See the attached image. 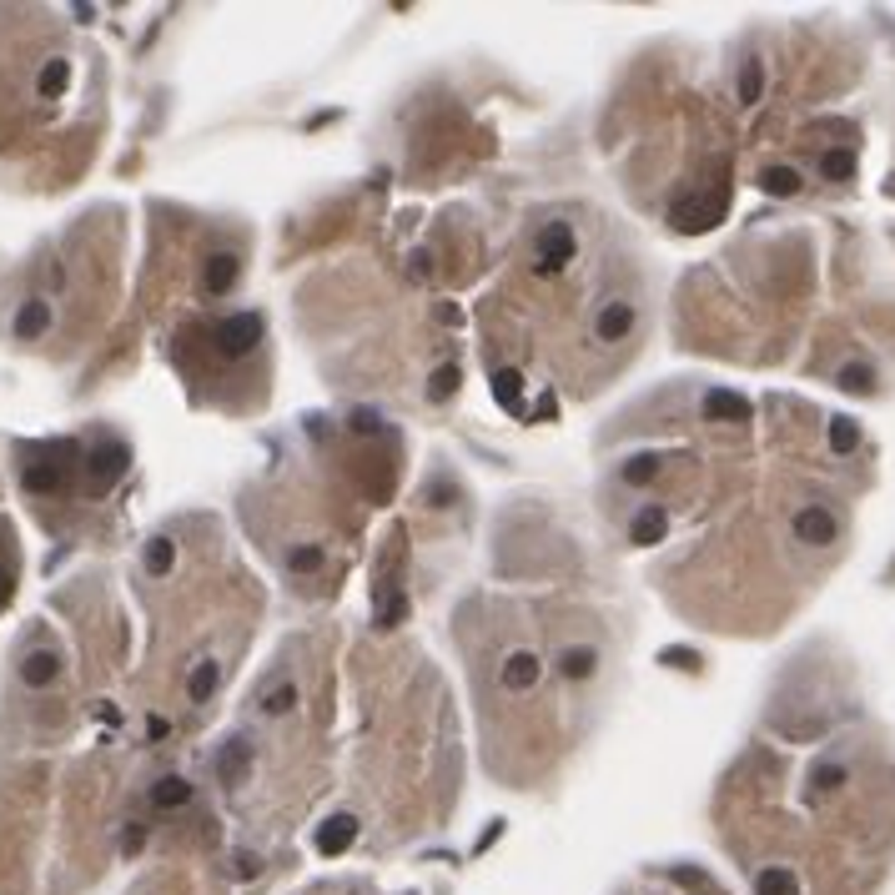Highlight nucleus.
I'll return each instance as SVG.
<instances>
[{"label":"nucleus","mask_w":895,"mask_h":895,"mask_svg":"<svg viewBox=\"0 0 895 895\" xmlns=\"http://www.w3.org/2000/svg\"><path fill=\"white\" fill-rule=\"evenodd\" d=\"M46 327H51V308H46L40 297H30L26 308L15 312V337H21V343H30V337H40Z\"/></svg>","instance_id":"nucleus-16"},{"label":"nucleus","mask_w":895,"mask_h":895,"mask_svg":"<svg viewBox=\"0 0 895 895\" xmlns=\"http://www.w3.org/2000/svg\"><path fill=\"white\" fill-rule=\"evenodd\" d=\"M217 684H222V665H217V659H202V665L192 669V679H187V694L202 704V699H212V694H217Z\"/></svg>","instance_id":"nucleus-19"},{"label":"nucleus","mask_w":895,"mask_h":895,"mask_svg":"<svg viewBox=\"0 0 895 895\" xmlns=\"http://www.w3.org/2000/svg\"><path fill=\"white\" fill-rule=\"evenodd\" d=\"M820 171H825L830 181H850V177H856V156H850V152H825V156H820Z\"/></svg>","instance_id":"nucleus-26"},{"label":"nucleus","mask_w":895,"mask_h":895,"mask_svg":"<svg viewBox=\"0 0 895 895\" xmlns=\"http://www.w3.org/2000/svg\"><path fill=\"white\" fill-rule=\"evenodd\" d=\"M538 674H543L538 654L534 649H518V654H508V665H503V690L524 694V690H534V684H538Z\"/></svg>","instance_id":"nucleus-8"},{"label":"nucleus","mask_w":895,"mask_h":895,"mask_svg":"<svg viewBox=\"0 0 895 895\" xmlns=\"http://www.w3.org/2000/svg\"><path fill=\"white\" fill-rule=\"evenodd\" d=\"M56 674H61V654L56 649H30L26 659H21V679H26L30 690H46Z\"/></svg>","instance_id":"nucleus-9"},{"label":"nucleus","mask_w":895,"mask_h":895,"mask_svg":"<svg viewBox=\"0 0 895 895\" xmlns=\"http://www.w3.org/2000/svg\"><path fill=\"white\" fill-rule=\"evenodd\" d=\"M845 780H850V769H845V765H815V769H810V785H815L820 795L840 790Z\"/></svg>","instance_id":"nucleus-28"},{"label":"nucleus","mask_w":895,"mask_h":895,"mask_svg":"<svg viewBox=\"0 0 895 895\" xmlns=\"http://www.w3.org/2000/svg\"><path fill=\"white\" fill-rule=\"evenodd\" d=\"M237 277H242V256L237 252H212L206 256V272H202L206 297H227L231 287H237Z\"/></svg>","instance_id":"nucleus-5"},{"label":"nucleus","mask_w":895,"mask_h":895,"mask_svg":"<svg viewBox=\"0 0 895 895\" xmlns=\"http://www.w3.org/2000/svg\"><path fill=\"white\" fill-rule=\"evenodd\" d=\"M669 534V513L665 508H639L634 513V524H629V543H659V538Z\"/></svg>","instance_id":"nucleus-13"},{"label":"nucleus","mask_w":895,"mask_h":895,"mask_svg":"<svg viewBox=\"0 0 895 895\" xmlns=\"http://www.w3.org/2000/svg\"><path fill=\"white\" fill-rule=\"evenodd\" d=\"M453 393H458V368H438L433 383H428V397L443 403V397H453Z\"/></svg>","instance_id":"nucleus-33"},{"label":"nucleus","mask_w":895,"mask_h":895,"mask_svg":"<svg viewBox=\"0 0 895 895\" xmlns=\"http://www.w3.org/2000/svg\"><path fill=\"white\" fill-rule=\"evenodd\" d=\"M141 840H146V830H141V825H131V830L121 835V850H126V856H136V850H141Z\"/></svg>","instance_id":"nucleus-37"},{"label":"nucleus","mask_w":895,"mask_h":895,"mask_svg":"<svg viewBox=\"0 0 895 895\" xmlns=\"http://www.w3.org/2000/svg\"><path fill=\"white\" fill-rule=\"evenodd\" d=\"M760 187H765L769 196H795V192H800V171H795V167H765Z\"/></svg>","instance_id":"nucleus-22"},{"label":"nucleus","mask_w":895,"mask_h":895,"mask_svg":"<svg viewBox=\"0 0 895 895\" xmlns=\"http://www.w3.org/2000/svg\"><path fill=\"white\" fill-rule=\"evenodd\" d=\"M755 891H760V895H800V885H795V875H790V870L769 865V870H760Z\"/></svg>","instance_id":"nucleus-23"},{"label":"nucleus","mask_w":895,"mask_h":895,"mask_svg":"<svg viewBox=\"0 0 895 895\" xmlns=\"http://www.w3.org/2000/svg\"><path fill=\"white\" fill-rule=\"evenodd\" d=\"M126 463H131L126 443H101V448H91V458H86V468H91V488H96V493H106V488H111L116 478L126 474Z\"/></svg>","instance_id":"nucleus-4"},{"label":"nucleus","mask_w":895,"mask_h":895,"mask_svg":"<svg viewBox=\"0 0 895 895\" xmlns=\"http://www.w3.org/2000/svg\"><path fill=\"white\" fill-rule=\"evenodd\" d=\"M795 538H800V543L825 549V543H835V518L825 508H800V513H795Z\"/></svg>","instance_id":"nucleus-7"},{"label":"nucleus","mask_w":895,"mask_h":895,"mask_svg":"<svg viewBox=\"0 0 895 895\" xmlns=\"http://www.w3.org/2000/svg\"><path fill=\"white\" fill-rule=\"evenodd\" d=\"M256 875H262V856L242 850V856H237V881H256Z\"/></svg>","instance_id":"nucleus-35"},{"label":"nucleus","mask_w":895,"mask_h":895,"mask_svg":"<svg viewBox=\"0 0 895 895\" xmlns=\"http://www.w3.org/2000/svg\"><path fill=\"white\" fill-rule=\"evenodd\" d=\"M247 765H252V750H247V740H227V744H222V755H217V780H222V785H242Z\"/></svg>","instance_id":"nucleus-12"},{"label":"nucleus","mask_w":895,"mask_h":895,"mask_svg":"<svg viewBox=\"0 0 895 895\" xmlns=\"http://www.w3.org/2000/svg\"><path fill=\"white\" fill-rule=\"evenodd\" d=\"M725 181L715 187V196H690V202H674V212H669V222H674L679 231H709L719 217H725Z\"/></svg>","instance_id":"nucleus-3"},{"label":"nucleus","mask_w":895,"mask_h":895,"mask_svg":"<svg viewBox=\"0 0 895 895\" xmlns=\"http://www.w3.org/2000/svg\"><path fill=\"white\" fill-rule=\"evenodd\" d=\"M654 474H659V463H654L649 453H639V458H629V463H624V483H634V488H644Z\"/></svg>","instance_id":"nucleus-31"},{"label":"nucleus","mask_w":895,"mask_h":895,"mask_svg":"<svg viewBox=\"0 0 895 895\" xmlns=\"http://www.w3.org/2000/svg\"><path fill=\"white\" fill-rule=\"evenodd\" d=\"M704 418H709V422H744V418H750V403H744L740 393L715 387V393L704 397Z\"/></svg>","instance_id":"nucleus-11"},{"label":"nucleus","mask_w":895,"mask_h":895,"mask_svg":"<svg viewBox=\"0 0 895 895\" xmlns=\"http://www.w3.org/2000/svg\"><path fill=\"white\" fill-rule=\"evenodd\" d=\"M856 443H860V428L850 418H830V448L835 453H856Z\"/></svg>","instance_id":"nucleus-29"},{"label":"nucleus","mask_w":895,"mask_h":895,"mask_svg":"<svg viewBox=\"0 0 895 895\" xmlns=\"http://www.w3.org/2000/svg\"><path fill=\"white\" fill-rule=\"evenodd\" d=\"M352 840H358V820H352V815H333L317 830V850H322V856H343Z\"/></svg>","instance_id":"nucleus-10"},{"label":"nucleus","mask_w":895,"mask_h":895,"mask_svg":"<svg viewBox=\"0 0 895 895\" xmlns=\"http://www.w3.org/2000/svg\"><path fill=\"white\" fill-rule=\"evenodd\" d=\"M322 559H327V553H322V543H302V549H292L287 569H292V574H317Z\"/></svg>","instance_id":"nucleus-27"},{"label":"nucleus","mask_w":895,"mask_h":895,"mask_svg":"<svg viewBox=\"0 0 895 895\" xmlns=\"http://www.w3.org/2000/svg\"><path fill=\"white\" fill-rule=\"evenodd\" d=\"M256 704H262V715H287V709L297 704V684L292 679H272L267 690L256 694Z\"/></svg>","instance_id":"nucleus-18"},{"label":"nucleus","mask_w":895,"mask_h":895,"mask_svg":"<svg viewBox=\"0 0 895 895\" xmlns=\"http://www.w3.org/2000/svg\"><path fill=\"white\" fill-rule=\"evenodd\" d=\"M665 665H674V669H694L699 659H694L690 649H665Z\"/></svg>","instance_id":"nucleus-36"},{"label":"nucleus","mask_w":895,"mask_h":895,"mask_svg":"<svg viewBox=\"0 0 895 895\" xmlns=\"http://www.w3.org/2000/svg\"><path fill=\"white\" fill-rule=\"evenodd\" d=\"M408 614V594H383L378 599V629H397Z\"/></svg>","instance_id":"nucleus-25"},{"label":"nucleus","mask_w":895,"mask_h":895,"mask_svg":"<svg viewBox=\"0 0 895 895\" xmlns=\"http://www.w3.org/2000/svg\"><path fill=\"white\" fill-rule=\"evenodd\" d=\"M599 669V649L594 644H569V649L559 654V674L563 679H588Z\"/></svg>","instance_id":"nucleus-14"},{"label":"nucleus","mask_w":895,"mask_h":895,"mask_svg":"<svg viewBox=\"0 0 895 895\" xmlns=\"http://www.w3.org/2000/svg\"><path fill=\"white\" fill-rule=\"evenodd\" d=\"M171 563H177V543L171 538H152L146 543V574L161 578V574H171Z\"/></svg>","instance_id":"nucleus-21"},{"label":"nucleus","mask_w":895,"mask_h":895,"mask_svg":"<svg viewBox=\"0 0 895 895\" xmlns=\"http://www.w3.org/2000/svg\"><path fill=\"white\" fill-rule=\"evenodd\" d=\"M192 800V785L181 780V775H161V780L152 785V805L156 810H177V805H187Z\"/></svg>","instance_id":"nucleus-17"},{"label":"nucleus","mask_w":895,"mask_h":895,"mask_svg":"<svg viewBox=\"0 0 895 895\" xmlns=\"http://www.w3.org/2000/svg\"><path fill=\"white\" fill-rule=\"evenodd\" d=\"M5 599H11V574L0 569V604H5Z\"/></svg>","instance_id":"nucleus-39"},{"label":"nucleus","mask_w":895,"mask_h":895,"mask_svg":"<svg viewBox=\"0 0 895 895\" xmlns=\"http://www.w3.org/2000/svg\"><path fill=\"white\" fill-rule=\"evenodd\" d=\"M578 242H574V227L569 222H549V227L534 237V272L538 277H559L569 262H574Z\"/></svg>","instance_id":"nucleus-1"},{"label":"nucleus","mask_w":895,"mask_h":895,"mask_svg":"<svg viewBox=\"0 0 895 895\" xmlns=\"http://www.w3.org/2000/svg\"><path fill=\"white\" fill-rule=\"evenodd\" d=\"M65 86H71V61H65V56H51V61L40 65V76H36L40 101H56V96H61Z\"/></svg>","instance_id":"nucleus-15"},{"label":"nucleus","mask_w":895,"mask_h":895,"mask_svg":"<svg viewBox=\"0 0 895 895\" xmlns=\"http://www.w3.org/2000/svg\"><path fill=\"white\" fill-rule=\"evenodd\" d=\"M760 91H765V71H760V61H750L740 71V101H760Z\"/></svg>","instance_id":"nucleus-32"},{"label":"nucleus","mask_w":895,"mask_h":895,"mask_svg":"<svg viewBox=\"0 0 895 895\" xmlns=\"http://www.w3.org/2000/svg\"><path fill=\"white\" fill-rule=\"evenodd\" d=\"M840 387L845 393H875V372L865 362H845L840 368Z\"/></svg>","instance_id":"nucleus-24"},{"label":"nucleus","mask_w":895,"mask_h":895,"mask_svg":"<svg viewBox=\"0 0 895 895\" xmlns=\"http://www.w3.org/2000/svg\"><path fill=\"white\" fill-rule=\"evenodd\" d=\"M347 428H352V433H378V428H383V418H378L372 408H358L352 418H347Z\"/></svg>","instance_id":"nucleus-34"},{"label":"nucleus","mask_w":895,"mask_h":895,"mask_svg":"<svg viewBox=\"0 0 895 895\" xmlns=\"http://www.w3.org/2000/svg\"><path fill=\"white\" fill-rule=\"evenodd\" d=\"M493 393H499V403H503V408H518V393H524V378H518L513 368H503L499 378H493Z\"/></svg>","instance_id":"nucleus-30"},{"label":"nucleus","mask_w":895,"mask_h":895,"mask_svg":"<svg viewBox=\"0 0 895 895\" xmlns=\"http://www.w3.org/2000/svg\"><path fill=\"white\" fill-rule=\"evenodd\" d=\"M262 343V312H231L217 327V352L222 358H247Z\"/></svg>","instance_id":"nucleus-2"},{"label":"nucleus","mask_w":895,"mask_h":895,"mask_svg":"<svg viewBox=\"0 0 895 895\" xmlns=\"http://www.w3.org/2000/svg\"><path fill=\"white\" fill-rule=\"evenodd\" d=\"M146 734H152V740H167V734H171V725H167V719H161V715H152V725H146Z\"/></svg>","instance_id":"nucleus-38"},{"label":"nucleus","mask_w":895,"mask_h":895,"mask_svg":"<svg viewBox=\"0 0 895 895\" xmlns=\"http://www.w3.org/2000/svg\"><path fill=\"white\" fill-rule=\"evenodd\" d=\"M21 483H26L30 493H56V488H61V463H30L26 474H21Z\"/></svg>","instance_id":"nucleus-20"},{"label":"nucleus","mask_w":895,"mask_h":895,"mask_svg":"<svg viewBox=\"0 0 895 895\" xmlns=\"http://www.w3.org/2000/svg\"><path fill=\"white\" fill-rule=\"evenodd\" d=\"M634 333V308L629 302H604L599 317H594V337L599 343H624Z\"/></svg>","instance_id":"nucleus-6"}]
</instances>
